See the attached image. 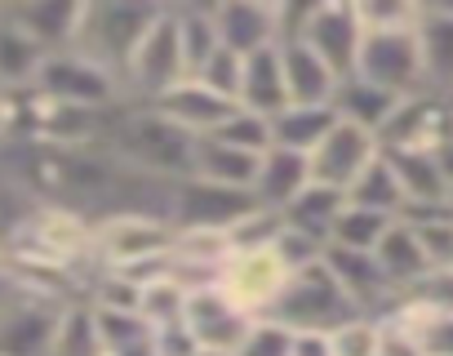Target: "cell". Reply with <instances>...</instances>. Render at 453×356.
<instances>
[{"mask_svg":"<svg viewBox=\"0 0 453 356\" xmlns=\"http://www.w3.org/2000/svg\"><path fill=\"white\" fill-rule=\"evenodd\" d=\"M209 138H218V143H226V147H236V151H250V156H263V151L272 147V120L258 116V112L236 107Z\"/></svg>","mask_w":453,"mask_h":356,"instance_id":"33","label":"cell"},{"mask_svg":"<svg viewBox=\"0 0 453 356\" xmlns=\"http://www.w3.org/2000/svg\"><path fill=\"white\" fill-rule=\"evenodd\" d=\"M272 254L280 259V267L294 276V272H307V267H316V263H325V241L320 236H311V232H303V228H280V236H276V245H272Z\"/></svg>","mask_w":453,"mask_h":356,"instance_id":"36","label":"cell"},{"mask_svg":"<svg viewBox=\"0 0 453 356\" xmlns=\"http://www.w3.org/2000/svg\"><path fill=\"white\" fill-rule=\"evenodd\" d=\"M276 50H280V67H285L289 103H298V107H329L342 76H334V67H329L316 50H307L298 36L280 41Z\"/></svg>","mask_w":453,"mask_h":356,"instance_id":"20","label":"cell"},{"mask_svg":"<svg viewBox=\"0 0 453 356\" xmlns=\"http://www.w3.org/2000/svg\"><path fill=\"white\" fill-rule=\"evenodd\" d=\"M378 356H422V347L413 343V334H404V329H395V325L382 321V347H378Z\"/></svg>","mask_w":453,"mask_h":356,"instance_id":"44","label":"cell"},{"mask_svg":"<svg viewBox=\"0 0 453 356\" xmlns=\"http://www.w3.org/2000/svg\"><path fill=\"white\" fill-rule=\"evenodd\" d=\"M173 23H178V45H182L187 76H196L213 58V50H218L213 5H173Z\"/></svg>","mask_w":453,"mask_h":356,"instance_id":"30","label":"cell"},{"mask_svg":"<svg viewBox=\"0 0 453 356\" xmlns=\"http://www.w3.org/2000/svg\"><path fill=\"white\" fill-rule=\"evenodd\" d=\"M329 107H334L338 120H347V125H356V129H365V134L378 138L387 129V120L395 116L400 98L387 94V89H378V85H369V81H360V76H342Z\"/></svg>","mask_w":453,"mask_h":356,"instance_id":"23","label":"cell"},{"mask_svg":"<svg viewBox=\"0 0 453 356\" xmlns=\"http://www.w3.org/2000/svg\"><path fill=\"white\" fill-rule=\"evenodd\" d=\"M373 259H378V267H382L387 285L395 290V298H400V294H409V290H418V285L431 276V259H426V250H422L418 232H413L404 219H395V223L387 228V236L378 241Z\"/></svg>","mask_w":453,"mask_h":356,"instance_id":"21","label":"cell"},{"mask_svg":"<svg viewBox=\"0 0 453 356\" xmlns=\"http://www.w3.org/2000/svg\"><path fill=\"white\" fill-rule=\"evenodd\" d=\"M347 201L351 205H360V210H373V214H387V219H400L404 214V192H400V178H395V169H391V160L378 151V160L356 178L351 183V192H347Z\"/></svg>","mask_w":453,"mask_h":356,"instance_id":"28","label":"cell"},{"mask_svg":"<svg viewBox=\"0 0 453 356\" xmlns=\"http://www.w3.org/2000/svg\"><path fill=\"white\" fill-rule=\"evenodd\" d=\"M400 178L404 192V210H431V205H449L444 192V169L440 156H413V151H382Z\"/></svg>","mask_w":453,"mask_h":356,"instance_id":"25","label":"cell"},{"mask_svg":"<svg viewBox=\"0 0 453 356\" xmlns=\"http://www.w3.org/2000/svg\"><path fill=\"white\" fill-rule=\"evenodd\" d=\"M81 19H85V0H19V5H5V23L19 27L27 41H36L45 54L72 50Z\"/></svg>","mask_w":453,"mask_h":356,"instance_id":"15","label":"cell"},{"mask_svg":"<svg viewBox=\"0 0 453 356\" xmlns=\"http://www.w3.org/2000/svg\"><path fill=\"white\" fill-rule=\"evenodd\" d=\"M334 107H298L289 103L280 116H272V147H289V151H303L311 156L320 147V138L334 129Z\"/></svg>","mask_w":453,"mask_h":356,"instance_id":"27","label":"cell"},{"mask_svg":"<svg viewBox=\"0 0 453 356\" xmlns=\"http://www.w3.org/2000/svg\"><path fill=\"white\" fill-rule=\"evenodd\" d=\"M218 45L241 58H254L280 45V0H218L213 5Z\"/></svg>","mask_w":453,"mask_h":356,"instance_id":"13","label":"cell"},{"mask_svg":"<svg viewBox=\"0 0 453 356\" xmlns=\"http://www.w3.org/2000/svg\"><path fill=\"white\" fill-rule=\"evenodd\" d=\"M182 321H187V329L196 334L200 347L232 352V356H236V347L245 343V334H250V325H254L258 316L241 312V307L226 298L218 285H200V290H187Z\"/></svg>","mask_w":453,"mask_h":356,"instance_id":"14","label":"cell"},{"mask_svg":"<svg viewBox=\"0 0 453 356\" xmlns=\"http://www.w3.org/2000/svg\"><path fill=\"white\" fill-rule=\"evenodd\" d=\"M391 223H395V219L373 214V210H360V205H351V201H347V210L338 214V223H334V232H329V245L373 254V250H378V241L387 236V228H391Z\"/></svg>","mask_w":453,"mask_h":356,"instance_id":"32","label":"cell"},{"mask_svg":"<svg viewBox=\"0 0 453 356\" xmlns=\"http://www.w3.org/2000/svg\"><path fill=\"white\" fill-rule=\"evenodd\" d=\"M356 316H365V312L351 303V294L338 285V276L325 263L294 272L285 281V294L272 307V321H280L285 329H320V334H334L338 325H347Z\"/></svg>","mask_w":453,"mask_h":356,"instance_id":"4","label":"cell"},{"mask_svg":"<svg viewBox=\"0 0 453 356\" xmlns=\"http://www.w3.org/2000/svg\"><path fill=\"white\" fill-rule=\"evenodd\" d=\"M378 151H382V143H378L373 134H365V129H356V125H347V120H334V129H329V134L320 138V147L307 156L311 183L334 188V192H351V183L378 160Z\"/></svg>","mask_w":453,"mask_h":356,"instance_id":"12","label":"cell"},{"mask_svg":"<svg viewBox=\"0 0 453 356\" xmlns=\"http://www.w3.org/2000/svg\"><path fill=\"white\" fill-rule=\"evenodd\" d=\"M449 107H453V94H449Z\"/></svg>","mask_w":453,"mask_h":356,"instance_id":"50","label":"cell"},{"mask_svg":"<svg viewBox=\"0 0 453 356\" xmlns=\"http://www.w3.org/2000/svg\"><path fill=\"white\" fill-rule=\"evenodd\" d=\"M32 89L50 94V98H63V103H76V107H89V112H116L125 103V85L111 67L94 63L89 54L81 50H63V54H45L41 67H36V81Z\"/></svg>","mask_w":453,"mask_h":356,"instance_id":"6","label":"cell"},{"mask_svg":"<svg viewBox=\"0 0 453 356\" xmlns=\"http://www.w3.org/2000/svg\"><path fill=\"white\" fill-rule=\"evenodd\" d=\"M191 174H196V178H209V183H222V188L250 192V188H254V174H258V156L236 151V147L218 143V138H196Z\"/></svg>","mask_w":453,"mask_h":356,"instance_id":"26","label":"cell"},{"mask_svg":"<svg viewBox=\"0 0 453 356\" xmlns=\"http://www.w3.org/2000/svg\"><path fill=\"white\" fill-rule=\"evenodd\" d=\"M440 169H444V192H449V205H453V143L440 151Z\"/></svg>","mask_w":453,"mask_h":356,"instance_id":"46","label":"cell"},{"mask_svg":"<svg viewBox=\"0 0 453 356\" xmlns=\"http://www.w3.org/2000/svg\"><path fill=\"white\" fill-rule=\"evenodd\" d=\"M241 76H245V58L218 45L213 58H209L191 81H200L204 89H213V94H222V98H232V103H236V94H241Z\"/></svg>","mask_w":453,"mask_h":356,"instance_id":"37","label":"cell"},{"mask_svg":"<svg viewBox=\"0 0 453 356\" xmlns=\"http://www.w3.org/2000/svg\"><path fill=\"white\" fill-rule=\"evenodd\" d=\"M182 81H187V63H182V45H178V23H173V5H165L120 72L125 103H156L160 94H169Z\"/></svg>","mask_w":453,"mask_h":356,"instance_id":"5","label":"cell"},{"mask_svg":"<svg viewBox=\"0 0 453 356\" xmlns=\"http://www.w3.org/2000/svg\"><path fill=\"white\" fill-rule=\"evenodd\" d=\"M382 151H413V156H440L453 143V107L440 94H413L400 98L395 116L378 134Z\"/></svg>","mask_w":453,"mask_h":356,"instance_id":"10","label":"cell"},{"mask_svg":"<svg viewBox=\"0 0 453 356\" xmlns=\"http://www.w3.org/2000/svg\"><path fill=\"white\" fill-rule=\"evenodd\" d=\"M160 10H165L160 0H85V19H81L72 50L89 54L94 63H103L120 76L134 45L142 41V32L151 27V19Z\"/></svg>","mask_w":453,"mask_h":356,"instance_id":"3","label":"cell"},{"mask_svg":"<svg viewBox=\"0 0 453 356\" xmlns=\"http://www.w3.org/2000/svg\"><path fill=\"white\" fill-rule=\"evenodd\" d=\"M329 338H334V356H378V347H382V321L378 316H356V321L338 325Z\"/></svg>","mask_w":453,"mask_h":356,"instance_id":"38","label":"cell"},{"mask_svg":"<svg viewBox=\"0 0 453 356\" xmlns=\"http://www.w3.org/2000/svg\"><path fill=\"white\" fill-rule=\"evenodd\" d=\"M280 228H285V214H272V210H254L250 219H241L236 228H232V250H272L276 245V236H280Z\"/></svg>","mask_w":453,"mask_h":356,"instance_id":"39","label":"cell"},{"mask_svg":"<svg viewBox=\"0 0 453 356\" xmlns=\"http://www.w3.org/2000/svg\"><path fill=\"white\" fill-rule=\"evenodd\" d=\"M147 107H156L165 120H173L182 134H191V138H209L226 116L236 112V103L232 98H222V94H213V89H204L200 81H182V85H173L169 94H160L156 103H147Z\"/></svg>","mask_w":453,"mask_h":356,"instance_id":"16","label":"cell"},{"mask_svg":"<svg viewBox=\"0 0 453 356\" xmlns=\"http://www.w3.org/2000/svg\"><path fill=\"white\" fill-rule=\"evenodd\" d=\"M0 27H5V5H0Z\"/></svg>","mask_w":453,"mask_h":356,"instance_id":"48","label":"cell"},{"mask_svg":"<svg viewBox=\"0 0 453 356\" xmlns=\"http://www.w3.org/2000/svg\"><path fill=\"white\" fill-rule=\"evenodd\" d=\"M289 343H294V329H285L272 316H258L250 325L245 343L236 347V356H289Z\"/></svg>","mask_w":453,"mask_h":356,"instance_id":"41","label":"cell"},{"mask_svg":"<svg viewBox=\"0 0 453 356\" xmlns=\"http://www.w3.org/2000/svg\"><path fill=\"white\" fill-rule=\"evenodd\" d=\"M356 14L365 32H387V27H413L418 5L413 0H356Z\"/></svg>","mask_w":453,"mask_h":356,"instance_id":"40","label":"cell"},{"mask_svg":"<svg viewBox=\"0 0 453 356\" xmlns=\"http://www.w3.org/2000/svg\"><path fill=\"white\" fill-rule=\"evenodd\" d=\"M236 107L258 112V116H280L289 107V89H285V67H280V50H263L254 58H245V76H241V94Z\"/></svg>","mask_w":453,"mask_h":356,"instance_id":"24","label":"cell"},{"mask_svg":"<svg viewBox=\"0 0 453 356\" xmlns=\"http://www.w3.org/2000/svg\"><path fill=\"white\" fill-rule=\"evenodd\" d=\"M173 223L156 219V214H111L103 223H94V259L98 267L125 272V267H142L151 259H165L173 250Z\"/></svg>","mask_w":453,"mask_h":356,"instance_id":"9","label":"cell"},{"mask_svg":"<svg viewBox=\"0 0 453 356\" xmlns=\"http://www.w3.org/2000/svg\"><path fill=\"white\" fill-rule=\"evenodd\" d=\"M418 27V23H413ZM413 27H387V32H365L356 72L360 81L395 94V98H413L422 94V54H418V32Z\"/></svg>","mask_w":453,"mask_h":356,"instance_id":"8","label":"cell"},{"mask_svg":"<svg viewBox=\"0 0 453 356\" xmlns=\"http://www.w3.org/2000/svg\"><path fill=\"white\" fill-rule=\"evenodd\" d=\"M289 356H334V338L320 329H294Z\"/></svg>","mask_w":453,"mask_h":356,"instance_id":"43","label":"cell"},{"mask_svg":"<svg viewBox=\"0 0 453 356\" xmlns=\"http://www.w3.org/2000/svg\"><path fill=\"white\" fill-rule=\"evenodd\" d=\"M182 307H187V290L173 281V276H156L147 285H138V316L151 325H165V321H182Z\"/></svg>","mask_w":453,"mask_h":356,"instance_id":"35","label":"cell"},{"mask_svg":"<svg viewBox=\"0 0 453 356\" xmlns=\"http://www.w3.org/2000/svg\"><path fill=\"white\" fill-rule=\"evenodd\" d=\"M111 160H120L125 169L142 174V178H160V183H178L191 174V156H196V138L182 134L173 120H165L156 107L147 103H120L107 120V134L98 143Z\"/></svg>","mask_w":453,"mask_h":356,"instance_id":"1","label":"cell"},{"mask_svg":"<svg viewBox=\"0 0 453 356\" xmlns=\"http://www.w3.org/2000/svg\"><path fill=\"white\" fill-rule=\"evenodd\" d=\"M311 183V165L303 151H289V147H267L258 156V174H254V205L272 210V214H285L303 188Z\"/></svg>","mask_w":453,"mask_h":356,"instance_id":"18","label":"cell"},{"mask_svg":"<svg viewBox=\"0 0 453 356\" xmlns=\"http://www.w3.org/2000/svg\"><path fill=\"white\" fill-rule=\"evenodd\" d=\"M103 343H98V329H94V316L85 303H72L63 316H58V334H54V352L50 356H98Z\"/></svg>","mask_w":453,"mask_h":356,"instance_id":"34","label":"cell"},{"mask_svg":"<svg viewBox=\"0 0 453 356\" xmlns=\"http://www.w3.org/2000/svg\"><path fill=\"white\" fill-rule=\"evenodd\" d=\"M289 272L272 250H232L218 272V290L250 316H272L276 298L285 294Z\"/></svg>","mask_w":453,"mask_h":356,"instance_id":"11","label":"cell"},{"mask_svg":"<svg viewBox=\"0 0 453 356\" xmlns=\"http://www.w3.org/2000/svg\"><path fill=\"white\" fill-rule=\"evenodd\" d=\"M418 54L426 94H453V5H418Z\"/></svg>","mask_w":453,"mask_h":356,"instance_id":"17","label":"cell"},{"mask_svg":"<svg viewBox=\"0 0 453 356\" xmlns=\"http://www.w3.org/2000/svg\"><path fill=\"white\" fill-rule=\"evenodd\" d=\"M196 356H232V352H213V347H200Z\"/></svg>","mask_w":453,"mask_h":356,"instance_id":"47","label":"cell"},{"mask_svg":"<svg viewBox=\"0 0 453 356\" xmlns=\"http://www.w3.org/2000/svg\"><path fill=\"white\" fill-rule=\"evenodd\" d=\"M298 36L307 50H316L334 76H351L360 45H365V23L356 14V0H307V5H280V41Z\"/></svg>","mask_w":453,"mask_h":356,"instance_id":"2","label":"cell"},{"mask_svg":"<svg viewBox=\"0 0 453 356\" xmlns=\"http://www.w3.org/2000/svg\"><path fill=\"white\" fill-rule=\"evenodd\" d=\"M200 343L187 329V321H165L147 329V356H196Z\"/></svg>","mask_w":453,"mask_h":356,"instance_id":"42","label":"cell"},{"mask_svg":"<svg viewBox=\"0 0 453 356\" xmlns=\"http://www.w3.org/2000/svg\"><path fill=\"white\" fill-rule=\"evenodd\" d=\"M23 210H27V201H19L10 188H0V254H5V241H10V232H14Z\"/></svg>","mask_w":453,"mask_h":356,"instance_id":"45","label":"cell"},{"mask_svg":"<svg viewBox=\"0 0 453 356\" xmlns=\"http://www.w3.org/2000/svg\"><path fill=\"white\" fill-rule=\"evenodd\" d=\"M129 356H147V347H142V352H129Z\"/></svg>","mask_w":453,"mask_h":356,"instance_id":"49","label":"cell"},{"mask_svg":"<svg viewBox=\"0 0 453 356\" xmlns=\"http://www.w3.org/2000/svg\"><path fill=\"white\" fill-rule=\"evenodd\" d=\"M45 50L36 41H27L19 27H0V85H5L10 94L14 89H32L36 81V67H41Z\"/></svg>","mask_w":453,"mask_h":356,"instance_id":"31","label":"cell"},{"mask_svg":"<svg viewBox=\"0 0 453 356\" xmlns=\"http://www.w3.org/2000/svg\"><path fill=\"white\" fill-rule=\"evenodd\" d=\"M342 210H347V192L307 183L303 197L285 210V223H289V228H303V232H311V236H320V241L329 245V232H334V223H338Z\"/></svg>","mask_w":453,"mask_h":356,"instance_id":"29","label":"cell"},{"mask_svg":"<svg viewBox=\"0 0 453 356\" xmlns=\"http://www.w3.org/2000/svg\"><path fill=\"white\" fill-rule=\"evenodd\" d=\"M258 205H254V192H241V188H222V183H209V178H178L173 183V197H169V223L173 232H218V236H232V228L241 219H250Z\"/></svg>","mask_w":453,"mask_h":356,"instance_id":"7","label":"cell"},{"mask_svg":"<svg viewBox=\"0 0 453 356\" xmlns=\"http://www.w3.org/2000/svg\"><path fill=\"white\" fill-rule=\"evenodd\" d=\"M325 267L338 276V285L351 294V303H356L365 316H382V312L395 303V290L387 285V276H382V267H378L373 254L325 245Z\"/></svg>","mask_w":453,"mask_h":356,"instance_id":"19","label":"cell"},{"mask_svg":"<svg viewBox=\"0 0 453 356\" xmlns=\"http://www.w3.org/2000/svg\"><path fill=\"white\" fill-rule=\"evenodd\" d=\"M63 312L67 307H14V312H0V356H50Z\"/></svg>","mask_w":453,"mask_h":356,"instance_id":"22","label":"cell"}]
</instances>
